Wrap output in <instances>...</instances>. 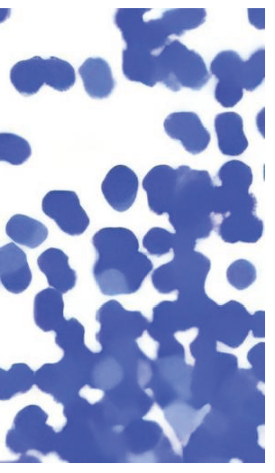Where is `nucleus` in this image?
Here are the masks:
<instances>
[{"mask_svg":"<svg viewBox=\"0 0 275 473\" xmlns=\"http://www.w3.org/2000/svg\"><path fill=\"white\" fill-rule=\"evenodd\" d=\"M91 241L96 252L92 272L100 292L110 296L136 292L153 264L139 251L135 234L125 227H104Z\"/></svg>","mask_w":275,"mask_h":473,"instance_id":"obj_1","label":"nucleus"},{"mask_svg":"<svg viewBox=\"0 0 275 473\" xmlns=\"http://www.w3.org/2000/svg\"><path fill=\"white\" fill-rule=\"evenodd\" d=\"M168 215L175 234L197 243L215 228L214 182L207 171L180 165Z\"/></svg>","mask_w":275,"mask_h":473,"instance_id":"obj_2","label":"nucleus"},{"mask_svg":"<svg viewBox=\"0 0 275 473\" xmlns=\"http://www.w3.org/2000/svg\"><path fill=\"white\" fill-rule=\"evenodd\" d=\"M158 79L170 90H199L211 78L202 56L179 40H170L157 54Z\"/></svg>","mask_w":275,"mask_h":473,"instance_id":"obj_3","label":"nucleus"},{"mask_svg":"<svg viewBox=\"0 0 275 473\" xmlns=\"http://www.w3.org/2000/svg\"><path fill=\"white\" fill-rule=\"evenodd\" d=\"M10 81L21 95L30 97L38 93L43 84L60 92L69 90L76 82V73L65 60L33 56L11 68Z\"/></svg>","mask_w":275,"mask_h":473,"instance_id":"obj_4","label":"nucleus"},{"mask_svg":"<svg viewBox=\"0 0 275 473\" xmlns=\"http://www.w3.org/2000/svg\"><path fill=\"white\" fill-rule=\"evenodd\" d=\"M47 413L39 405L30 404L14 416L5 436V445L19 461L27 462V453L36 451L43 456L55 452L57 432L47 423Z\"/></svg>","mask_w":275,"mask_h":473,"instance_id":"obj_5","label":"nucleus"},{"mask_svg":"<svg viewBox=\"0 0 275 473\" xmlns=\"http://www.w3.org/2000/svg\"><path fill=\"white\" fill-rule=\"evenodd\" d=\"M215 178L220 182L214 184V216L224 217L239 209H256L257 200L249 189L253 175L251 167L239 160L224 163Z\"/></svg>","mask_w":275,"mask_h":473,"instance_id":"obj_6","label":"nucleus"},{"mask_svg":"<svg viewBox=\"0 0 275 473\" xmlns=\"http://www.w3.org/2000/svg\"><path fill=\"white\" fill-rule=\"evenodd\" d=\"M78 352H63L56 363H46L34 372V384L62 405L69 403L86 385L78 373Z\"/></svg>","mask_w":275,"mask_h":473,"instance_id":"obj_7","label":"nucleus"},{"mask_svg":"<svg viewBox=\"0 0 275 473\" xmlns=\"http://www.w3.org/2000/svg\"><path fill=\"white\" fill-rule=\"evenodd\" d=\"M150 8H118L115 24L120 30L126 46L140 47L159 52L170 39L161 30L158 20H143Z\"/></svg>","mask_w":275,"mask_h":473,"instance_id":"obj_8","label":"nucleus"},{"mask_svg":"<svg viewBox=\"0 0 275 473\" xmlns=\"http://www.w3.org/2000/svg\"><path fill=\"white\" fill-rule=\"evenodd\" d=\"M210 71L217 79L215 98L224 107H233L243 96L244 60L233 50L218 52L210 63Z\"/></svg>","mask_w":275,"mask_h":473,"instance_id":"obj_9","label":"nucleus"},{"mask_svg":"<svg viewBox=\"0 0 275 473\" xmlns=\"http://www.w3.org/2000/svg\"><path fill=\"white\" fill-rule=\"evenodd\" d=\"M41 209L69 236L82 235L89 226L90 219L73 190H50L41 200Z\"/></svg>","mask_w":275,"mask_h":473,"instance_id":"obj_10","label":"nucleus"},{"mask_svg":"<svg viewBox=\"0 0 275 473\" xmlns=\"http://www.w3.org/2000/svg\"><path fill=\"white\" fill-rule=\"evenodd\" d=\"M163 126L166 134L179 141L191 154H198L209 145L211 134L195 112L171 113L165 118Z\"/></svg>","mask_w":275,"mask_h":473,"instance_id":"obj_11","label":"nucleus"},{"mask_svg":"<svg viewBox=\"0 0 275 473\" xmlns=\"http://www.w3.org/2000/svg\"><path fill=\"white\" fill-rule=\"evenodd\" d=\"M138 188L136 173L124 164L111 168L101 183L104 198L111 208L118 212H124L133 206Z\"/></svg>","mask_w":275,"mask_h":473,"instance_id":"obj_12","label":"nucleus"},{"mask_svg":"<svg viewBox=\"0 0 275 473\" xmlns=\"http://www.w3.org/2000/svg\"><path fill=\"white\" fill-rule=\"evenodd\" d=\"M179 180V169L167 164L152 167L142 180L151 211L160 216L168 212Z\"/></svg>","mask_w":275,"mask_h":473,"instance_id":"obj_13","label":"nucleus"},{"mask_svg":"<svg viewBox=\"0 0 275 473\" xmlns=\"http://www.w3.org/2000/svg\"><path fill=\"white\" fill-rule=\"evenodd\" d=\"M32 272L25 252L14 243L0 247V282L8 292L19 294L32 282Z\"/></svg>","mask_w":275,"mask_h":473,"instance_id":"obj_14","label":"nucleus"},{"mask_svg":"<svg viewBox=\"0 0 275 473\" xmlns=\"http://www.w3.org/2000/svg\"><path fill=\"white\" fill-rule=\"evenodd\" d=\"M217 233L222 240L229 244H253L262 236L263 222L256 215V209H239L222 217Z\"/></svg>","mask_w":275,"mask_h":473,"instance_id":"obj_15","label":"nucleus"},{"mask_svg":"<svg viewBox=\"0 0 275 473\" xmlns=\"http://www.w3.org/2000/svg\"><path fill=\"white\" fill-rule=\"evenodd\" d=\"M158 52L126 46L122 51V71L128 80L154 87L158 82Z\"/></svg>","mask_w":275,"mask_h":473,"instance_id":"obj_16","label":"nucleus"},{"mask_svg":"<svg viewBox=\"0 0 275 473\" xmlns=\"http://www.w3.org/2000/svg\"><path fill=\"white\" fill-rule=\"evenodd\" d=\"M39 269L45 274L48 284L61 293L72 290L77 274L69 264V256L60 248L50 247L37 258Z\"/></svg>","mask_w":275,"mask_h":473,"instance_id":"obj_17","label":"nucleus"},{"mask_svg":"<svg viewBox=\"0 0 275 473\" xmlns=\"http://www.w3.org/2000/svg\"><path fill=\"white\" fill-rule=\"evenodd\" d=\"M215 132L220 152L227 156H238L248 147L242 116L236 112L219 113L214 119Z\"/></svg>","mask_w":275,"mask_h":473,"instance_id":"obj_18","label":"nucleus"},{"mask_svg":"<svg viewBox=\"0 0 275 473\" xmlns=\"http://www.w3.org/2000/svg\"><path fill=\"white\" fill-rule=\"evenodd\" d=\"M85 91L95 99L108 97L115 87L109 63L101 57H89L78 68Z\"/></svg>","mask_w":275,"mask_h":473,"instance_id":"obj_19","label":"nucleus"},{"mask_svg":"<svg viewBox=\"0 0 275 473\" xmlns=\"http://www.w3.org/2000/svg\"><path fill=\"white\" fill-rule=\"evenodd\" d=\"M33 319L42 331H55L65 320L61 292L54 288H46L39 292L33 301Z\"/></svg>","mask_w":275,"mask_h":473,"instance_id":"obj_20","label":"nucleus"},{"mask_svg":"<svg viewBox=\"0 0 275 473\" xmlns=\"http://www.w3.org/2000/svg\"><path fill=\"white\" fill-rule=\"evenodd\" d=\"M5 233L14 243L33 249L47 239L49 230L43 223L33 218L15 214L7 221Z\"/></svg>","mask_w":275,"mask_h":473,"instance_id":"obj_21","label":"nucleus"},{"mask_svg":"<svg viewBox=\"0 0 275 473\" xmlns=\"http://www.w3.org/2000/svg\"><path fill=\"white\" fill-rule=\"evenodd\" d=\"M206 16L205 8H174L163 12L157 20L169 38L171 35L181 36L185 32L197 28L205 23Z\"/></svg>","mask_w":275,"mask_h":473,"instance_id":"obj_22","label":"nucleus"},{"mask_svg":"<svg viewBox=\"0 0 275 473\" xmlns=\"http://www.w3.org/2000/svg\"><path fill=\"white\" fill-rule=\"evenodd\" d=\"M34 385V372L25 363L13 364L8 371L0 367V401L25 394Z\"/></svg>","mask_w":275,"mask_h":473,"instance_id":"obj_23","label":"nucleus"},{"mask_svg":"<svg viewBox=\"0 0 275 473\" xmlns=\"http://www.w3.org/2000/svg\"><path fill=\"white\" fill-rule=\"evenodd\" d=\"M32 155L29 142L13 133H0V162L22 165Z\"/></svg>","mask_w":275,"mask_h":473,"instance_id":"obj_24","label":"nucleus"},{"mask_svg":"<svg viewBox=\"0 0 275 473\" xmlns=\"http://www.w3.org/2000/svg\"><path fill=\"white\" fill-rule=\"evenodd\" d=\"M55 343L63 352L81 351L80 348L86 347L85 328L75 318L65 320L55 329Z\"/></svg>","mask_w":275,"mask_h":473,"instance_id":"obj_25","label":"nucleus"},{"mask_svg":"<svg viewBox=\"0 0 275 473\" xmlns=\"http://www.w3.org/2000/svg\"><path fill=\"white\" fill-rule=\"evenodd\" d=\"M177 243V235L169 230L154 227L142 238V246L151 255L160 256L168 254Z\"/></svg>","mask_w":275,"mask_h":473,"instance_id":"obj_26","label":"nucleus"},{"mask_svg":"<svg viewBox=\"0 0 275 473\" xmlns=\"http://www.w3.org/2000/svg\"><path fill=\"white\" fill-rule=\"evenodd\" d=\"M265 78V50L261 48L251 54L244 60V81L243 89L253 91L264 80Z\"/></svg>","mask_w":275,"mask_h":473,"instance_id":"obj_27","label":"nucleus"},{"mask_svg":"<svg viewBox=\"0 0 275 473\" xmlns=\"http://www.w3.org/2000/svg\"><path fill=\"white\" fill-rule=\"evenodd\" d=\"M228 283L237 290L248 288L256 279V269L253 264L246 259L233 262L226 271Z\"/></svg>","mask_w":275,"mask_h":473,"instance_id":"obj_28","label":"nucleus"},{"mask_svg":"<svg viewBox=\"0 0 275 473\" xmlns=\"http://www.w3.org/2000/svg\"><path fill=\"white\" fill-rule=\"evenodd\" d=\"M143 419L157 422L159 425L162 428L164 434L170 441L175 452L178 454H181L182 443L176 435L173 427L170 426V424L165 418L163 411L160 408V406H158L157 403L153 404L150 412L143 417Z\"/></svg>","mask_w":275,"mask_h":473,"instance_id":"obj_29","label":"nucleus"},{"mask_svg":"<svg viewBox=\"0 0 275 473\" xmlns=\"http://www.w3.org/2000/svg\"><path fill=\"white\" fill-rule=\"evenodd\" d=\"M216 346V349L219 352H225V353H231L237 357L238 358V366L239 368H251V365L247 361V353L250 350L252 347H253L256 342L247 344V339L244 341L239 348H231L230 347L226 346L225 344L218 341Z\"/></svg>","mask_w":275,"mask_h":473,"instance_id":"obj_30","label":"nucleus"},{"mask_svg":"<svg viewBox=\"0 0 275 473\" xmlns=\"http://www.w3.org/2000/svg\"><path fill=\"white\" fill-rule=\"evenodd\" d=\"M265 9L264 8H249L248 9V17L249 22L257 29L263 30L265 27L264 19H265Z\"/></svg>","mask_w":275,"mask_h":473,"instance_id":"obj_31","label":"nucleus"},{"mask_svg":"<svg viewBox=\"0 0 275 473\" xmlns=\"http://www.w3.org/2000/svg\"><path fill=\"white\" fill-rule=\"evenodd\" d=\"M10 14H11L10 8H0V23L7 20Z\"/></svg>","mask_w":275,"mask_h":473,"instance_id":"obj_32","label":"nucleus"}]
</instances>
